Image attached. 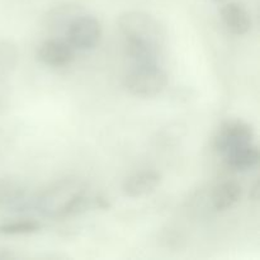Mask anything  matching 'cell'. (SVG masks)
<instances>
[{
    "instance_id": "6da1fadb",
    "label": "cell",
    "mask_w": 260,
    "mask_h": 260,
    "mask_svg": "<svg viewBox=\"0 0 260 260\" xmlns=\"http://www.w3.org/2000/svg\"><path fill=\"white\" fill-rule=\"evenodd\" d=\"M118 28L127 41L146 43L160 48L165 41V29L151 14L129 10L118 17Z\"/></svg>"
},
{
    "instance_id": "7a4b0ae2",
    "label": "cell",
    "mask_w": 260,
    "mask_h": 260,
    "mask_svg": "<svg viewBox=\"0 0 260 260\" xmlns=\"http://www.w3.org/2000/svg\"><path fill=\"white\" fill-rule=\"evenodd\" d=\"M123 85L131 95L151 98L165 90L168 75L157 65L136 66V69L126 75Z\"/></svg>"
},
{
    "instance_id": "3957f363",
    "label": "cell",
    "mask_w": 260,
    "mask_h": 260,
    "mask_svg": "<svg viewBox=\"0 0 260 260\" xmlns=\"http://www.w3.org/2000/svg\"><path fill=\"white\" fill-rule=\"evenodd\" d=\"M65 36L66 41L74 50H93L101 42L102 24L95 17L84 13L73 20Z\"/></svg>"
},
{
    "instance_id": "277c9868",
    "label": "cell",
    "mask_w": 260,
    "mask_h": 260,
    "mask_svg": "<svg viewBox=\"0 0 260 260\" xmlns=\"http://www.w3.org/2000/svg\"><path fill=\"white\" fill-rule=\"evenodd\" d=\"M254 139V129L248 122L241 119H229L223 122L215 135L213 146L216 151L226 154L235 147L251 144Z\"/></svg>"
},
{
    "instance_id": "5b68a950",
    "label": "cell",
    "mask_w": 260,
    "mask_h": 260,
    "mask_svg": "<svg viewBox=\"0 0 260 260\" xmlns=\"http://www.w3.org/2000/svg\"><path fill=\"white\" fill-rule=\"evenodd\" d=\"M37 58L43 65L51 68H62L69 65L75 58V51L68 41L51 40L43 41L37 50Z\"/></svg>"
},
{
    "instance_id": "8992f818",
    "label": "cell",
    "mask_w": 260,
    "mask_h": 260,
    "mask_svg": "<svg viewBox=\"0 0 260 260\" xmlns=\"http://www.w3.org/2000/svg\"><path fill=\"white\" fill-rule=\"evenodd\" d=\"M84 13H85V9L81 5L76 3H63L48 10L43 22H45V27L50 32L65 35L73 20H75Z\"/></svg>"
},
{
    "instance_id": "52a82bcc",
    "label": "cell",
    "mask_w": 260,
    "mask_h": 260,
    "mask_svg": "<svg viewBox=\"0 0 260 260\" xmlns=\"http://www.w3.org/2000/svg\"><path fill=\"white\" fill-rule=\"evenodd\" d=\"M162 175L156 170H142L129 175L122 185L124 196L131 198H140L155 192L161 184Z\"/></svg>"
},
{
    "instance_id": "ba28073f",
    "label": "cell",
    "mask_w": 260,
    "mask_h": 260,
    "mask_svg": "<svg viewBox=\"0 0 260 260\" xmlns=\"http://www.w3.org/2000/svg\"><path fill=\"white\" fill-rule=\"evenodd\" d=\"M221 18L231 33L246 35L251 29V17L246 8L239 3H228L221 8Z\"/></svg>"
},
{
    "instance_id": "9c48e42d",
    "label": "cell",
    "mask_w": 260,
    "mask_h": 260,
    "mask_svg": "<svg viewBox=\"0 0 260 260\" xmlns=\"http://www.w3.org/2000/svg\"><path fill=\"white\" fill-rule=\"evenodd\" d=\"M260 152L259 149L251 144L235 147L225 154V162L230 169L236 172H246L251 170L259 164Z\"/></svg>"
},
{
    "instance_id": "30bf717a",
    "label": "cell",
    "mask_w": 260,
    "mask_h": 260,
    "mask_svg": "<svg viewBox=\"0 0 260 260\" xmlns=\"http://www.w3.org/2000/svg\"><path fill=\"white\" fill-rule=\"evenodd\" d=\"M243 189L236 182H223L216 185L213 189L211 201L216 211H226L235 206L240 201Z\"/></svg>"
},
{
    "instance_id": "8fae6325",
    "label": "cell",
    "mask_w": 260,
    "mask_h": 260,
    "mask_svg": "<svg viewBox=\"0 0 260 260\" xmlns=\"http://www.w3.org/2000/svg\"><path fill=\"white\" fill-rule=\"evenodd\" d=\"M94 207V201L88 196L78 192L71 194L60 207L56 208L52 212V217L55 218H66L79 216L85 213L89 208Z\"/></svg>"
},
{
    "instance_id": "7c38bea8",
    "label": "cell",
    "mask_w": 260,
    "mask_h": 260,
    "mask_svg": "<svg viewBox=\"0 0 260 260\" xmlns=\"http://www.w3.org/2000/svg\"><path fill=\"white\" fill-rule=\"evenodd\" d=\"M159 50L160 48L154 47V46L135 42V41H127L126 45L127 55L132 61H135L136 66L157 65Z\"/></svg>"
},
{
    "instance_id": "4fadbf2b",
    "label": "cell",
    "mask_w": 260,
    "mask_h": 260,
    "mask_svg": "<svg viewBox=\"0 0 260 260\" xmlns=\"http://www.w3.org/2000/svg\"><path fill=\"white\" fill-rule=\"evenodd\" d=\"M27 193V187L20 180L4 178L0 179V206H10L22 201Z\"/></svg>"
},
{
    "instance_id": "5bb4252c",
    "label": "cell",
    "mask_w": 260,
    "mask_h": 260,
    "mask_svg": "<svg viewBox=\"0 0 260 260\" xmlns=\"http://www.w3.org/2000/svg\"><path fill=\"white\" fill-rule=\"evenodd\" d=\"M18 63V47L13 41L0 40V79L13 73Z\"/></svg>"
},
{
    "instance_id": "9a60e30c",
    "label": "cell",
    "mask_w": 260,
    "mask_h": 260,
    "mask_svg": "<svg viewBox=\"0 0 260 260\" xmlns=\"http://www.w3.org/2000/svg\"><path fill=\"white\" fill-rule=\"evenodd\" d=\"M41 225L33 220H20L5 222L0 225V234L3 235H27L40 231Z\"/></svg>"
},
{
    "instance_id": "2e32d148",
    "label": "cell",
    "mask_w": 260,
    "mask_h": 260,
    "mask_svg": "<svg viewBox=\"0 0 260 260\" xmlns=\"http://www.w3.org/2000/svg\"><path fill=\"white\" fill-rule=\"evenodd\" d=\"M93 201H94V207L99 208V210H108V208L111 207L109 201L107 200L106 197H103V196H96Z\"/></svg>"
},
{
    "instance_id": "e0dca14e",
    "label": "cell",
    "mask_w": 260,
    "mask_h": 260,
    "mask_svg": "<svg viewBox=\"0 0 260 260\" xmlns=\"http://www.w3.org/2000/svg\"><path fill=\"white\" fill-rule=\"evenodd\" d=\"M250 197L253 198L254 201H258V198H259V183H256V184L254 185L253 193L250 194Z\"/></svg>"
}]
</instances>
